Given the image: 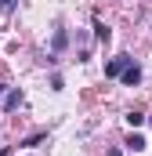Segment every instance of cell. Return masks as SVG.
<instances>
[{"label": "cell", "mask_w": 152, "mask_h": 156, "mask_svg": "<svg viewBox=\"0 0 152 156\" xmlns=\"http://www.w3.org/2000/svg\"><path fill=\"white\" fill-rule=\"evenodd\" d=\"M127 66H130V55H116V58H109V66H105V76H119Z\"/></svg>", "instance_id": "1"}, {"label": "cell", "mask_w": 152, "mask_h": 156, "mask_svg": "<svg viewBox=\"0 0 152 156\" xmlns=\"http://www.w3.org/2000/svg\"><path fill=\"white\" fill-rule=\"evenodd\" d=\"M0 102H4V109L11 113V109H18V105H22V91H18V87H11V91H4V98H0Z\"/></svg>", "instance_id": "2"}, {"label": "cell", "mask_w": 152, "mask_h": 156, "mask_svg": "<svg viewBox=\"0 0 152 156\" xmlns=\"http://www.w3.org/2000/svg\"><path fill=\"white\" fill-rule=\"evenodd\" d=\"M119 76H123V83H130V87H134V83L141 80V69H138V66H127V69H123Z\"/></svg>", "instance_id": "3"}, {"label": "cell", "mask_w": 152, "mask_h": 156, "mask_svg": "<svg viewBox=\"0 0 152 156\" xmlns=\"http://www.w3.org/2000/svg\"><path fill=\"white\" fill-rule=\"evenodd\" d=\"M127 149H130V153L145 149V138H141V134H130V138H127Z\"/></svg>", "instance_id": "4"}, {"label": "cell", "mask_w": 152, "mask_h": 156, "mask_svg": "<svg viewBox=\"0 0 152 156\" xmlns=\"http://www.w3.org/2000/svg\"><path fill=\"white\" fill-rule=\"evenodd\" d=\"M65 29H58V33H54V40H51V47H54V51H62V47H65Z\"/></svg>", "instance_id": "5"}, {"label": "cell", "mask_w": 152, "mask_h": 156, "mask_svg": "<svg viewBox=\"0 0 152 156\" xmlns=\"http://www.w3.org/2000/svg\"><path fill=\"white\" fill-rule=\"evenodd\" d=\"M127 123H130V127H141V123H145V113H127Z\"/></svg>", "instance_id": "6"}, {"label": "cell", "mask_w": 152, "mask_h": 156, "mask_svg": "<svg viewBox=\"0 0 152 156\" xmlns=\"http://www.w3.org/2000/svg\"><path fill=\"white\" fill-rule=\"evenodd\" d=\"M94 37H98V40H109V26H102V22H94Z\"/></svg>", "instance_id": "7"}, {"label": "cell", "mask_w": 152, "mask_h": 156, "mask_svg": "<svg viewBox=\"0 0 152 156\" xmlns=\"http://www.w3.org/2000/svg\"><path fill=\"white\" fill-rule=\"evenodd\" d=\"M40 142H43V134H29V138H26L22 145H26V149H33V145H40Z\"/></svg>", "instance_id": "8"}, {"label": "cell", "mask_w": 152, "mask_h": 156, "mask_svg": "<svg viewBox=\"0 0 152 156\" xmlns=\"http://www.w3.org/2000/svg\"><path fill=\"white\" fill-rule=\"evenodd\" d=\"M4 91H7V87H4V83H0V98H4Z\"/></svg>", "instance_id": "9"}, {"label": "cell", "mask_w": 152, "mask_h": 156, "mask_svg": "<svg viewBox=\"0 0 152 156\" xmlns=\"http://www.w3.org/2000/svg\"><path fill=\"white\" fill-rule=\"evenodd\" d=\"M7 4H11V0H0V7H7Z\"/></svg>", "instance_id": "10"}]
</instances>
